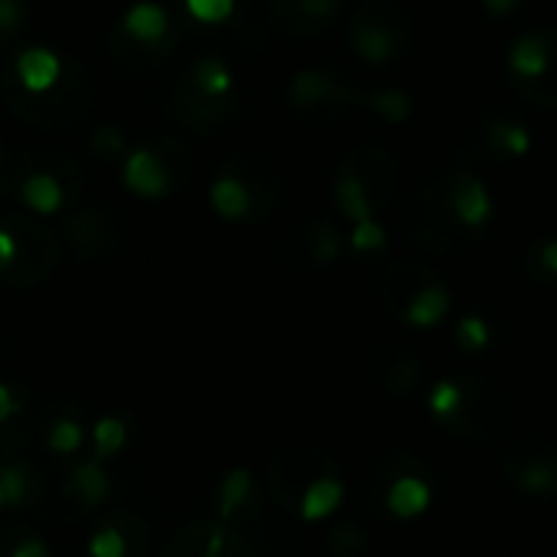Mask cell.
Returning <instances> with one entry per match:
<instances>
[{
    "label": "cell",
    "mask_w": 557,
    "mask_h": 557,
    "mask_svg": "<svg viewBox=\"0 0 557 557\" xmlns=\"http://www.w3.org/2000/svg\"><path fill=\"white\" fill-rule=\"evenodd\" d=\"M509 65H512V82H529V78H539L548 65V42L539 33H529L522 39H516L512 52H509Z\"/></svg>",
    "instance_id": "22"
},
{
    "label": "cell",
    "mask_w": 557,
    "mask_h": 557,
    "mask_svg": "<svg viewBox=\"0 0 557 557\" xmlns=\"http://www.w3.org/2000/svg\"><path fill=\"white\" fill-rule=\"evenodd\" d=\"M343 0H271L268 23L290 39H313L339 16Z\"/></svg>",
    "instance_id": "13"
},
{
    "label": "cell",
    "mask_w": 557,
    "mask_h": 557,
    "mask_svg": "<svg viewBox=\"0 0 557 557\" xmlns=\"http://www.w3.org/2000/svg\"><path fill=\"white\" fill-rule=\"evenodd\" d=\"M336 202H339V209H343L349 219H356V222H366V219L372 215V202H369L366 186H362L356 176H349V173H339V176H336Z\"/></svg>",
    "instance_id": "30"
},
{
    "label": "cell",
    "mask_w": 557,
    "mask_h": 557,
    "mask_svg": "<svg viewBox=\"0 0 557 557\" xmlns=\"http://www.w3.org/2000/svg\"><path fill=\"white\" fill-rule=\"evenodd\" d=\"M91 437H95V457H98V460H108V457H114V454L124 447L127 431H124V421H117V418H101V421L95 424Z\"/></svg>",
    "instance_id": "35"
},
{
    "label": "cell",
    "mask_w": 557,
    "mask_h": 557,
    "mask_svg": "<svg viewBox=\"0 0 557 557\" xmlns=\"http://www.w3.org/2000/svg\"><path fill=\"white\" fill-rule=\"evenodd\" d=\"M454 339L463 352H480L490 343V326L483 317H463L454 330Z\"/></svg>",
    "instance_id": "37"
},
{
    "label": "cell",
    "mask_w": 557,
    "mask_h": 557,
    "mask_svg": "<svg viewBox=\"0 0 557 557\" xmlns=\"http://www.w3.org/2000/svg\"><path fill=\"white\" fill-rule=\"evenodd\" d=\"M189 78H193V85H196L199 91H206V95H222V91L228 88V69H225L215 55L199 59V62L193 65Z\"/></svg>",
    "instance_id": "33"
},
{
    "label": "cell",
    "mask_w": 557,
    "mask_h": 557,
    "mask_svg": "<svg viewBox=\"0 0 557 557\" xmlns=\"http://www.w3.org/2000/svg\"><path fill=\"white\" fill-rule=\"evenodd\" d=\"M20 160L33 173L55 176L69 196H78V189H82V166H78V160L72 153H65L59 147H29V150L20 153Z\"/></svg>",
    "instance_id": "17"
},
{
    "label": "cell",
    "mask_w": 557,
    "mask_h": 557,
    "mask_svg": "<svg viewBox=\"0 0 557 557\" xmlns=\"http://www.w3.org/2000/svg\"><path fill=\"white\" fill-rule=\"evenodd\" d=\"M460 385H463V401L454 418L441 421V428L463 444L503 441L519 418L512 395L493 375H476V372L463 375Z\"/></svg>",
    "instance_id": "2"
},
{
    "label": "cell",
    "mask_w": 557,
    "mask_h": 557,
    "mask_svg": "<svg viewBox=\"0 0 557 557\" xmlns=\"http://www.w3.org/2000/svg\"><path fill=\"white\" fill-rule=\"evenodd\" d=\"M59 75H62V65H59V59H55L52 52H46V49H26V52L20 55V62H16V78H20V85H23L26 91H33V95L52 88V85L59 82Z\"/></svg>",
    "instance_id": "21"
},
{
    "label": "cell",
    "mask_w": 557,
    "mask_h": 557,
    "mask_svg": "<svg viewBox=\"0 0 557 557\" xmlns=\"http://www.w3.org/2000/svg\"><path fill=\"white\" fill-rule=\"evenodd\" d=\"M193 16L202 20V23H215V20H225L235 7V0H186Z\"/></svg>",
    "instance_id": "46"
},
{
    "label": "cell",
    "mask_w": 557,
    "mask_h": 557,
    "mask_svg": "<svg viewBox=\"0 0 557 557\" xmlns=\"http://www.w3.org/2000/svg\"><path fill=\"white\" fill-rule=\"evenodd\" d=\"M385 506L392 509V516L398 519H414L431 506V486L424 476L418 473H401L388 483L385 490Z\"/></svg>",
    "instance_id": "18"
},
{
    "label": "cell",
    "mask_w": 557,
    "mask_h": 557,
    "mask_svg": "<svg viewBox=\"0 0 557 557\" xmlns=\"http://www.w3.org/2000/svg\"><path fill=\"white\" fill-rule=\"evenodd\" d=\"M127 552V542L117 529H98L88 542V555L91 557H124Z\"/></svg>",
    "instance_id": "42"
},
{
    "label": "cell",
    "mask_w": 557,
    "mask_h": 557,
    "mask_svg": "<svg viewBox=\"0 0 557 557\" xmlns=\"http://www.w3.org/2000/svg\"><path fill=\"white\" fill-rule=\"evenodd\" d=\"M124 180L134 193L140 196H160L170 189V180H166V170L160 163V157L153 150H137L127 157V166H124Z\"/></svg>",
    "instance_id": "20"
},
{
    "label": "cell",
    "mask_w": 557,
    "mask_h": 557,
    "mask_svg": "<svg viewBox=\"0 0 557 557\" xmlns=\"http://www.w3.org/2000/svg\"><path fill=\"white\" fill-rule=\"evenodd\" d=\"M222 176H235L251 199L255 215H271L281 202V173L264 153H235L222 163Z\"/></svg>",
    "instance_id": "12"
},
{
    "label": "cell",
    "mask_w": 557,
    "mask_h": 557,
    "mask_svg": "<svg viewBox=\"0 0 557 557\" xmlns=\"http://www.w3.org/2000/svg\"><path fill=\"white\" fill-rule=\"evenodd\" d=\"M375 375L395 398H408L421 385V359L405 343H385L375 352Z\"/></svg>",
    "instance_id": "15"
},
{
    "label": "cell",
    "mask_w": 557,
    "mask_h": 557,
    "mask_svg": "<svg viewBox=\"0 0 557 557\" xmlns=\"http://www.w3.org/2000/svg\"><path fill=\"white\" fill-rule=\"evenodd\" d=\"M401 232L408 242L421 245L434 255H457L467 251L480 235L470 232L447 199V180H431L421 189L411 193L405 212H401Z\"/></svg>",
    "instance_id": "3"
},
{
    "label": "cell",
    "mask_w": 557,
    "mask_h": 557,
    "mask_svg": "<svg viewBox=\"0 0 557 557\" xmlns=\"http://www.w3.org/2000/svg\"><path fill=\"white\" fill-rule=\"evenodd\" d=\"M460 401H463V385H460V379H441V382L431 388V414L437 418V424L447 421V418H454L457 408H460Z\"/></svg>",
    "instance_id": "34"
},
{
    "label": "cell",
    "mask_w": 557,
    "mask_h": 557,
    "mask_svg": "<svg viewBox=\"0 0 557 557\" xmlns=\"http://www.w3.org/2000/svg\"><path fill=\"white\" fill-rule=\"evenodd\" d=\"M330 552H333V557H366L369 555V539L356 525H343L333 532Z\"/></svg>",
    "instance_id": "38"
},
{
    "label": "cell",
    "mask_w": 557,
    "mask_h": 557,
    "mask_svg": "<svg viewBox=\"0 0 557 557\" xmlns=\"http://www.w3.org/2000/svg\"><path fill=\"white\" fill-rule=\"evenodd\" d=\"M447 310H450V294H447V287H444V281H441V284L424 287V290L408 304V310H405L401 320H408V323L418 326V330H428V326H437V323L447 317Z\"/></svg>",
    "instance_id": "24"
},
{
    "label": "cell",
    "mask_w": 557,
    "mask_h": 557,
    "mask_svg": "<svg viewBox=\"0 0 557 557\" xmlns=\"http://www.w3.org/2000/svg\"><path fill=\"white\" fill-rule=\"evenodd\" d=\"M281 258L287 268L294 271H310V268H323L333 264L339 258V232L326 222V219H300L284 245H281Z\"/></svg>",
    "instance_id": "10"
},
{
    "label": "cell",
    "mask_w": 557,
    "mask_h": 557,
    "mask_svg": "<svg viewBox=\"0 0 557 557\" xmlns=\"http://www.w3.org/2000/svg\"><path fill=\"white\" fill-rule=\"evenodd\" d=\"M20 193H23V199L29 202V209H36V212H52V209H59L62 199H65L62 183H59L55 176H49V173H33V176H26L23 186H20Z\"/></svg>",
    "instance_id": "28"
},
{
    "label": "cell",
    "mask_w": 557,
    "mask_h": 557,
    "mask_svg": "<svg viewBox=\"0 0 557 557\" xmlns=\"http://www.w3.org/2000/svg\"><path fill=\"white\" fill-rule=\"evenodd\" d=\"M447 199H450V209L457 212V219L470 228V232H480L490 219V193L486 186L473 176V173H457L447 180Z\"/></svg>",
    "instance_id": "16"
},
{
    "label": "cell",
    "mask_w": 557,
    "mask_h": 557,
    "mask_svg": "<svg viewBox=\"0 0 557 557\" xmlns=\"http://www.w3.org/2000/svg\"><path fill=\"white\" fill-rule=\"evenodd\" d=\"M339 173H349L366 186L372 209H385L392 202L395 189H398V160L385 147H375V144L352 147L343 157Z\"/></svg>",
    "instance_id": "11"
},
{
    "label": "cell",
    "mask_w": 557,
    "mask_h": 557,
    "mask_svg": "<svg viewBox=\"0 0 557 557\" xmlns=\"http://www.w3.org/2000/svg\"><path fill=\"white\" fill-rule=\"evenodd\" d=\"M483 3H486L493 13H499V16H503V13H512L522 0H483Z\"/></svg>",
    "instance_id": "50"
},
{
    "label": "cell",
    "mask_w": 557,
    "mask_h": 557,
    "mask_svg": "<svg viewBox=\"0 0 557 557\" xmlns=\"http://www.w3.org/2000/svg\"><path fill=\"white\" fill-rule=\"evenodd\" d=\"M69 493H72L78 503H85V506H98V503L108 496V476H104L98 457H95V460H85V463H78V467L72 470V476H69Z\"/></svg>",
    "instance_id": "25"
},
{
    "label": "cell",
    "mask_w": 557,
    "mask_h": 557,
    "mask_svg": "<svg viewBox=\"0 0 557 557\" xmlns=\"http://www.w3.org/2000/svg\"><path fill=\"white\" fill-rule=\"evenodd\" d=\"M23 23H26L23 0H0V42L10 39V36H16Z\"/></svg>",
    "instance_id": "43"
},
{
    "label": "cell",
    "mask_w": 557,
    "mask_h": 557,
    "mask_svg": "<svg viewBox=\"0 0 557 557\" xmlns=\"http://www.w3.org/2000/svg\"><path fill=\"white\" fill-rule=\"evenodd\" d=\"M150 144H153V153L160 157V163L166 170L170 186L189 183V176H193V157H189V150L180 140H173V137H150Z\"/></svg>",
    "instance_id": "27"
},
{
    "label": "cell",
    "mask_w": 557,
    "mask_h": 557,
    "mask_svg": "<svg viewBox=\"0 0 557 557\" xmlns=\"http://www.w3.org/2000/svg\"><path fill=\"white\" fill-rule=\"evenodd\" d=\"M124 29H127L134 39H140V42H157V39L166 36V13H163L160 7H153V3H137V7L127 13Z\"/></svg>",
    "instance_id": "29"
},
{
    "label": "cell",
    "mask_w": 557,
    "mask_h": 557,
    "mask_svg": "<svg viewBox=\"0 0 557 557\" xmlns=\"http://www.w3.org/2000/svg\"><path fill=\"white\" fill-rule=\"evenodd\" d=\"M414 33V20L405 7L392 0H366L352 16L349 39L356 52L369 62H388L392 55L405 52Z\"/></svg>",
    "instance_id": "4"
},
{
    "label": "cell",
    "mask_w": 557,
    "mask_h": 557,
    "mask_svg": "<svg viewBox=\"0 0 557 557\" xmlns=\"http://www.w3.org/2000/svg\"><path fill=\"white\" fill-rule=\"evenodd\" d=\"M366 101L372 104V111H379L388 121H405L408 111H411V98L405 91H375Z\"/></svg>",
    "instance_id": "40"
},
{
    "label": "cell",
    "mask_w": 557,
    "mask_h": 557,
    "mask_svg": "<svg viewBox=\"0 0 557 557\" xmlns=\"http://www.w3.org/2000/svg\"><path fill=\"white\" fill-rule=\"evenodd\" d=\"M0 506H7V499H3V486H0Z\"/></svg>",
    "instance_id": "51"
},
{
    "label": "cell",
    "mask_w": 557,
    "mask_h": 557,
    "mask_svg": "<svg viewBox=\"0 0 557 557\" xmlns=\"http://www.w3.org/2000/svg\"><path fill=\"white\" fill-rule=\"evenodd\" d=\"M0 486H3L7 506H23V499L29 493V473H26V467H3L0 470Z\"/></svg>",
    "instance_id": "41"
},
{
    "label": "cell",
    "mask_w": 557,
    "mask_h": 557,
    "mask_svg": "<svg viewBox=\"0 0 557 557\" xmlns=\"http://www.w3.org/2000/svg\"><path fill=\"white\" fill-rule=\"evenodd\" d=\"M212 206H215L222 215L238 219V215H248L251 199H248V189H245L235 176H222V180L212 186Z\"/></svg>",
    "instance_id": "31"
},
{
    "label": "cell",
    "mask_w": 557,
    "mask_h": 557,
    "mask_svg": "<svg viewBox=\"0 0 557 557\" xmlns=\"http://www.w3.org/2000/svg\"><path fill=\"white\" fill-rule=\"evenodd\" d=\"M382 245H385V232L372 219L356 222V232H352V248L356 251H379Z\"/></svg>",
    "instance_id": "44"
},
{
    "label": "cell",
    "mask_w": 557,
    "mask_h": 557,
    "mask_svg": "<svg viewBox=\"0 0 557 557\" xmlns=\"http://www.w3.org/2000/svg\"><path fill=\"white\" fill-rule=\"evenodd\" d=\"M529 271L539 281H557V238L552 242H539L529 251Z\"/></svg>",
    "instance_id": "39"
},
{
    "label": "cell",
    "mask_w": 557,
    "mask_h": 557,
    "mask_svg": "<svg viewBox=\"0 0 557 557\" xmlns=\"http://www.w3.org/2000/svg\"><path fill=\"white\" fill-rule=\"evenodd\" d=\"M545 42H548V65L539 78H529V82H512L516 91L539 104V108H557V26H545L542 29Z\"/></svg>",
    "instance_id": "19"
},
{
    "label": "cell",
    "mask_w": 557,
    "mask_h": 557,
    "mask_svg": "<svg viewBox=\"0 0 557 557\" xmlns=\"http://www.w3.org/2000/svg\"><path fill=\"white\" fill-rule=\"evenodd\" d=\"M431 284H441V274L431 264H421V261H395L385 271V281H382V304L395 317H405L408 304L424 287H431Z\"/></svg>",
    "instance_id": "14"
},
{
    "label": "cell",
    "mask_w": 557,
    "mask_h": 557,
    "mask_svg": "<svg viewBox=\"0 0 557 557\" xmlns=\"http://www.w3.org/2000/svg\"><path fill=\"white\" fill-rule=\"evenodd\" d=\"M13 411H16V401H13L10 388H7V385H0V424H3Z\"/></svg>",
    "instance_id": "49"
},
{
    "label": "cell",
    "mask_w": 557,
    "mask_h": 557,
    "mask_svg": "<svg viewBox=\"0 0 557 557\" xmlns=\"http://www.w3.org/2000/svg\"><path fill=\"white\" fill-rule=\"evenodd\" d=\"M0 228H7L13 235V261L0 271V277L7 284H16V287H33L39 281H46L59 261V248H55V238L49 228L36 225L33 219L20 215V212H7L0 219Z\"/></svg>",
    "instance_id": "5"
},
{
    "label": "cell",
    "mask_w": 557,
    "mask_h": 557,
    "mask_svg": "<svg viewBox=\"0 0 557 557\" xmlns=\"http://www.w3.org/2000/svg\"><path fill=\"white\" fill-rule=\"evenodd\" d=\"M13 251H16V245H13V235L7 232V228H0V271L13 261Z\"/></svg>",
    "instance_id": "48"
},
{
    "label": "cell",
    "mask_w": 557,
    "mask_h": 557,
    "mask_svg": "<svg viewBox=\"0 0 557 557\" xmlns=\"http://www.w3.org/2000/svg\"><path fill=\"white\" fill-rule=\"evenodd\" d=\"M0 98H3V108L20 124L39 127V131H52V127L62 131V127L85 121L88 111L95 108V78L82 62H69L52 88L33 95L20 85L16 75L3 72Z\"/></svg>",
    "instance_id": "1"
},
{
    "label": "cell",
    "mask_w": 557,
    "mask_h": 557,
    "mask_svg": "<svg viewBox=\"0 0 557 557\" xmlns=\"http://www.w3.org/2000/svg\"><path fill=\"white\" fill-rule=\"evenodd\" d=\"M72 251L85 261H98L111 251H117L127 238V215L111 206V202H95V206H75L69 215H65V225H62Z\"/></svg>",
    "instance_id": "6"
},
{
    "label": "cell",
    "mask_w": 557,
    "mask_h": 557,
    "mask_svg": "<svg viewBox=\"0 0 557 557\" xmlns=\"http://www.w3.org/2000/svg\"><path fill=\"white\" fill-rule=\"evenodd\" d=\"M486 147L490 153H509V157H522L529 150V131L516 121H493L483 127Z\"/></svg>",
    "instance_id": "26"
},
{
    "label": "cell",
    "mask_w": 557,
    "mask_h": 557,
    "mask_svg": "<svg viewBox=\"0 0 557 557\" xmlns=\"http://www.w3.org/2000/svg\"><path fill=\"white\" fill-rule=\"evenodd\" d=\"M10 557H49V552H46V545L39 539H23Z\"/></svg>",
    "instance_id": "47"
},
{
    "label": "cell",
    "mask_w": 557,
    "mask_h": 557,
    "mask_svg": "<svg viewBox=\"0 0 557 557\" xmlns=\"http://www.w3.org/2000/svg\"><path fill=\"white\" fill-rule=\"evenodd\" d=\"M343 503V483L336 476H317L313 483H307L304 496H300V516L307 522H320L326 516H333Z\"/></svg>",
    "instance_id": "23"
},
{
    "label": "cell",
    "mask_w": 557,
    "mask_h": 557,
    "mask_svg": "<svg viewBox=\"0 0 557 557\" xmlns=\"http://www.w3.org/2000/svg\"><path fill=\"white\" fill-rule=\"evenodd\" d=\"M359 95L343 85L339 78H333L330 72H320V69H310V72H300L290 85V108L294 114L304 121V124H313V127H323V124H333Z\"/></svg>",
    "instance_id": "8"
},
{
    "label": "cell",
    "mask_w": 557,
    "mask_h": 557,
    "mask_svg": "<svg viewBox=\"0 0 557 557\" xmlns=\"http://www.w3.org/2000/svg\"><path fill=\"white\" fill-rule=\"evenodd\" d=\"M160 111L176 121L186 124L193 131H215L222 124H228L235 117V104L222 101L219 95H206L193 85V78H180L163 85L160 91Z\"/></svg>",
    "instance_id": "9"
},
{
    "label": "cell",
    "mask_w": 557,
    "mask_h": 557,
    "mask_svg": "<svg viewBox=\"0 0 557 557\" xmlns=\"http://www.w3.org/2000/svg\"><path fill=\"white\" fill-rule=\"evenodd\" d=\"M49 450H55L59 457H69L82 447V424L72 421V418H62L49 428V437H46Z\"/></svg>",
    "instance_id": "36"
},
{
    "label": "cell",
    "mask_w": 557,
    "mask_h": 557,
    "mask_svg": "<svg viewBox=\"0 0 557 557\" xmlns=\"http://www.w3.org/2000/svg\"><path fill=\"white\" fill-rule=\"evenodd\" d=\"M503 473L525 496H557V441L545 434L516 437L503 457Z\"/></svg>",
    "instance_id": "7"
},
{
    "label": "cell",
    "mask_w": 557,
    "mask_h": 557,
    "mask_svg": "<svg viewBox=\"0 0 557 557\" xmlns=\"http://www.w3.org/2000/svg\"><path fill=\"white\" fill-rule=\"evenodd\" d=\"M91 150H95V153H104L108 160H111V157H121V153H124V137H121V131H117V127H98V131L91 134Z\"/></svg>",
    "instance_id": "45"
},
{
    "label": "cell",
    "mask_w": 557,
    "mask_h": 557,
    "mask_svg": "<svg viewBox=\"0 0 557 557\" xmlns=\"http://www.w3.org/2000/svg\"><path fill=\"white\" fill-rule=\"evenodd\" d=\"M251 490H255L251 473H248V470H232V473L225 476V483H222L219 516H222V519H232L235 512H242V509H245V503L251 499Z\"/></svg>",
    "instance_id": "32"
}]
</instances>
